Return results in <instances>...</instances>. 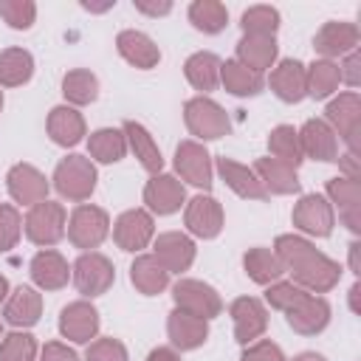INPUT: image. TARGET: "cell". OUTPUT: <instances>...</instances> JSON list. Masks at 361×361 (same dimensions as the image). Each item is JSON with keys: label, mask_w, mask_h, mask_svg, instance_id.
I'll return each instance as SVG.
<instances>
[{"label": "cell", "mask_w": 361, "mask_h": 361, "mask_svg": "<svg viewBox=\"0 0 361 361\" xmlns=\"http://www.w3.org/2000/svg\"><path fill=\"white\" fill-rule=\"evenodd\" d=\"M271 149H274V155H276V161H282V164H299L302 158V152H299V141H296V133L290 130V127H276L274 133H271Z\"/></svg>", "instance_id": "74e56055"}, {"label": "cell", "mask_w": 361, "mask_h": 361, "mask_svg": "<svg viewBox=\"0 0 361 361\" xmlns=\"http://www.w3.org/2000/svg\"><path fill=\"white\" fill-rule=\"evenodd\" d=\"M65 96L76 104L93 102L96 99V76L87 71H73L65 76Z\"/></svg>", "instance_id": "f35d334b"}, {"label": "cell", "mask_w": 361, "mask_h": 361, "mask_svg": "<svg viewBox=\"0 0 361 361\" xmlns=\"http://www.w3.org/2000/svg\"><path fill=\"white\" fill-rule=\"evenodd\" d=\"M305 79H307V85H310V93H313L316 99H322V96H327V93L338 85V68L330 65V62H316Z\"/></svg>", "instance_id": "ab89813d"}, {"label": "cell", "mask_w": 361, "mask_h": 361, "mask_svg": "<svg viewBox=\"0 0 361 361\" xmlns=\"http://www.w3.org/2000/svg\"><path fill=\"white\" fill-rule=\"evenodd\" d=\"M110 282H113V265L102 254H85L76 262V285L82 293L96 296V293L107 290Z\"/></svg>", "instance_id": "8992f818"}, {"label": "cell", "mask_w": 361, "mask_h": 361, "mask_svg": "<svg viewBox=\"0 0 361 361\" xmlns=\"http://www.w3.org/2000/svg\"><path fill=\"white\" fill-rule=\"evenodd\" d=\"M305 149L313 158L322 161H336V138L322 121H307L305 124Z\"/></svg>", "instance_id": "f1b7e54d"}, {"label": "cell", "mask_w": 361, "mask_h": 361, "mask_svg": "<svg viewBox=\"0 0 361 361\" xmlns=\"http://www.w3.org/2000/svg\"><path fill=\"white\" fill-rule=\"evenodd\" d=\"M293 220H296L305 231H310V234H327V231H330V223H333V214H330V209H327V203H324L322 197L310 195V197H305V200L296 206Z\"/></svg>", "instance_id": "9a60e30c"}, {"label": "cell", "mask_w": 361, "mask_h": 361, "mask_svg": "<svg viewBox=\"0 0 361 361\" xmlns=\"http://www.w3.org/2000/svg\"><path fill=\"white\" fill-rule=\"evenodd\" d=\"M175 302L183 305L197 319L214 316L220 310V302H217L214 290L206 288V285H200V282H178L175 285Z\"/></svg>", "instance_id": "52a82bcc"}, {"label": "cell", "mask_w": 361, "mask_h": 361, "mask_svg": "<svg viewBox=\"0 0 361 361\" xmlns=\"http://www.w3.org/2000/svg\"><path fill=\"white\" fill-rule=\"evenodd\" d=\"M305 293L302 290H296L293 285H276L274 290H268V299H271V305H276V307H285V310H290L299 299H302Z\"/></svg>", "instance_id": "f6af8a7d"}, {"label": "cell", "mask_w": 361, "mask_h": 361, "mask_svg": "<svg viewBox=\"0 0 361 361\" xmlns=\"http://www.w3.org/2000/svg\"><path fill=\"white\" fill-rule=\"evenodd\" d=\"M90 152H93L99 161H104V164L118 161V158L124 155V138H121V133H118V130H99V133H93V138H90Z\"/></svg>", "instance_id": "e575fe53"}, {"label": "cell", "mask_w": 361, "mask_h": 361, "mask_svg": "<svg viewBox=\"0 0 361 361\" xmlns=\"http://www.w3.org/2000/svg\"><path fill=\"white\" fill-rule=\"evenodd\" d=\"M178 169H180V175L189 180V183H195V186H209L212 183V169H209V155L197 147V144H192V141H186V144H180L178 147Z\"/></svg>", "instance_id": "9c48e42d"}, {"label": "cell", "mask_w": 361, "mask_h": 361, "mask_svg": "<svg viewBox=\"0 0 361 361\" xmlns=\"http://www.w3.org/2000/svg\"><path fill=\"white\" fill-rule=\"evenodd\" d=\"M169 336H172V341H175L178 347L189 350V347H197V344L206 338V324H203V319L178 310V313H172V319H169Z\"/></svg>", "instance_id": "7402d4cb"}, {"label": "cell", "mask_w": 361, "mask_h": 361, "mask_svg": "<svg viewBox=\"0 0 361 361\" xmlns=\"http://www.w3.org/2000/svg\"><path fill=\"white\" fill-rule=\"evenodd\" d=\"M257 169L262 172V178L271 183V189L274 192H293L299 183H296V175H293V169L288 166V164H282V161H276V158H262L259 164H257Z\"/></svg>", "instance_id": "836d02e7"}, {"label": "cell", "mask_w": 361, "mask_h": 361, "mask_svg": "<svg viewBox=\"0 0 361 361\" xmlns=\"http://www.w3.org/2000/svg\"><path fill=\"white\" fill-rule=\"evenodd\" d=\"M186 121H189V130L195 135H203V138H220L228 130V121H226L223 110L209 99L189 102L186 104Z\"/></svg>", "instance_id": "277c9868"}, {"label": "cell", "mask_w": 361, "mask_h": 361, "mask_svg": "<svg viewBox=\"0 0 361 361\" xmlns=\"http://www.w3.org/2000/svg\"><path fill=\"white\" fill-rule=\"evenodd\" d=\"M296 361H322V358H319V355H313V353H305V355H299Z\"/></svg>", "instance_id": "816d5d0a"}, {"label": "cell", "mask_w": 361, "mask_h": 361, "mask_svg": "<svg viewBox=\"0 0 361 361\" xmlns=\"http://www.w3.org/2000/svg\"><path fill=\"white\" fill-rule=\"evenodd\" d=\"M116 243L127 251H135V248H144L149 234H152V220L144 214V212H127L118 217L116 223Z\"/></svg>", "instance_id": "ba28073f"}, {"label": "cell", "mask_w": 361, "mask_h": 361, "mask_svg": "<svg viewBox=\"0 0 361 361\" xmlns=\"http://www.w3.org/2000/svg\"><path fill=\"white\" fill-rule=\"evenodd\" d=\"M62 333L68 336V338H73V341H87L93 333H96V327H99V319H96V310L90 307V305H85V302H76V305H71V307H65L62 310Z\"/></svg>", "instance_id": "30bf717a"}, {"label": "cell", "mask_w": 361, "mask_h": 361, "mask_svg": "<svg viewBox=\"0 0 361 361\" xmlns=\"http://www.w3.org/2000/svg\"><path fill=\"white\" fill-rule=\"evenodd\" d=\"M279 254L282 259L296 271V276L313 288H330L338 276V268L324 259L322 254H316L307 243L293 240V237H279Z\"/></svg>", "instance_id": "6da1fadb"}, {"label": "cell", "mask_w": 361, "mask_h": 361, "mask_svg": "<svg viewBox=\"0 0 361 361\" xmlns=\"http://www.w3.org/2000/svg\"><path fill=\"white\" fill-rule=\"evenodd\" d=\"M240 56H243V65L251 68V71H262L274 62L276 56V45H274V37H257V34H245V39L240 42Z\"/></svg>", "instance_id": "44dd1931"}, {"label": "cell", "mask_w": 361, "mask_h": 361, "mask_svg": "<svg viewBox=\"0 0 361 361\" xmlns=\"http://www.w3.org/2000/svg\"><path fill=\"white\" fill-rule=\"evenodd\" d=\"M220 68H223V82H226V87H228L231 93H237V96H248V93H257V90L262 87L259 73L251 71V68H245L243 62H226V65H220Z\"/></svg>", "instance_id": "484cf974"}, {"label": "cell", "mask_w": 361, "mask_h": 361, "mask_svg": "<svg viewBox=\"0 0 361 361\" xmlns=\"http://www.w3.org/2000/svg\"><path fill=\"white\" fill-rule=\"evenodd\" d=\"M0 14L6 17V23L11 28H28L34 23L37 8L28 0H6V3H0Z\"/></svg>", "instance_id": "b9f144b4"}, {"label": "cell", "mask_w": 361, "mask_h": 361, "mask_svg": "<svg viewBox=\"0 0 361 361\" xmlns=\"http://www.w3.org/2000/svg\"><path fill=\"white\" fill-rule=\"evenodd\" d=\"M37 316H39V296L31 288H20L6 307V319L11 324H34Z\"/></svg>", "instance_id": "4dcf8cb0"}, {"label": "cell", "mask_w": 361, "mask_h": 361, "mask_svg": "<svg viewBox=\"0 0 361 361\" xmlns=\"http://www.w3.org/2000/svg\"><path fill=\"white\" fill-rule=\"evenodd\" d=\"M217 73H220V62L214 54H195L186 62V76L200 90H212L217 85Z\"/></svg>", "instance_id": "83f0119b"}, {"label": "cell", "mask_w": 361, "mask_h": 361, "mask_svg": "<svg viewBox=\"0 0 361 361\" xmlns=\"http://www.w3.org/2000/svg\"><path fill=\"white\" fill-rule=\"evenodd\" d=\"M180 200H183V186H180L175 178L164 175V178L149 180V186H147V203H149L152 209H158L161 214L175 212V209L180 206Z\"/></svg>", "instance_id": "d6986e66"}, {"label": "cell", "mask_w": 361, "mask_h": 361, "mask_svg": "<svg viewBox=\"0 0 361 361\" xmlns=\"http://www.w3.org/2000/svg\"><path fill=\"white\" fill-rule=\"evenodd\" d=\"M243 361H282V355L274 344H257L254 350H248L243 355Z\"/></svg>", "instance_id": "7dc6e473"}, {"label": "cell", "mask_w": 361, "mask_h": 361, "mask_svg": "<svg viewBox=\"0 0 361 361\" xmlns=\"http://www.w3.org/2000/svg\"><path fill=\"white\" fill-rule=\"evenodd\" d=\"M87 361H127V353L118 341L113 338H102L87 350Z\"/></svg>", "instance_id": "7bdbcfd3"}, {"label": "cell", "mask_w": 361, "mask_h": 361, "mask_svg": "<svg viewBox=\"0 0 361 361\" xmlns=\"http://www.w3.org/2000/svg\"><path fill=\"white\" fill-rule=\"evenodd\" d=\"M149 361H178V355L169 353V350H152L149 353Z\"/></svg>", "instance_id": "f907efd6"}, {"label": "cell", "mask_w": 361, "mask_h": 361, "mask_svg": "<svg viewBox=\"0 0 361 361\" xmlns=\"http://www.w3.org/2000/svg\"><path fill=\"white\" fill-rule=\"evenodd\" d=\"M0 104H3V99H0Z\"/></svg>", "instance_id": "db71d44e"}, {"label": "cell", "mask_w": 361, "mask_h": 361, "mask_svg": "<svg viewBox=\"0 0 361 361\" xmlns=\"http://www.w3.org/2000/svg\"><path fill=\"white\" fill-rule=\"evenodd\" d=\"M231 313H234V322H237V338L240 341H248L257 333H262V327H265V310L259 307L257 299H237L234 307H231Z\"/></svg>", "instance_id": "ffe728a7"}, {"label": "cell", "mask_w": 361, "mask_h": 361, "mask_svg": "<svg viewBox=\"0 0 361 361\" xmlns=\"http://www.w3.org/2000/svg\"><path fill=\"white\" fill-rule=\"evenodd\" d=\"M8 189L23 203H42L45 197V178L31 166H14L8 175Z\"/></svg>", "instance_id": "4fadbf2b"}, {"label": "cell", "mask_w": 361, "mask_h": 361, "mask_svg": "<svg viewBox=\"0 0 361 361\" xmlns=\"http://www.w3.org/2000/svg\"><path fill=\"white\" fill-rule=\"evenodd\" d=\"M31 276L37 285L54 290V288H62L68 282V265L56 251H42L31 262Z\"/></svg>", "instance_id": "5bb4252c"}, {"label": "cell", "mask_w": 361, "mask_h": 361, "mask_svg": "<svg viewBox=\"0 0 361 361\" xmlns=\"http://www.w3.org/2000/svg\"><path fill=\"white\" fill-rule=\"evenodd\" d=\"M220 172H223V178L228 180V186L237 192V195H243V197H265V189L259 186V180H254V175L245 169V166H240V164H234V161H220Z\"/></svg>", "instance_id": "f546056e"}, {"label": "cell", "mask_w": 361, "mask_h": 361, "mask_svg": "<svg viewBox=\"0 0 361 361\" xmlns=\"http://www.w3.org/2000/svg\"><path fill=\"white\" fill-rule=\"evenodd\" d=\"M42 361H76V355L71 350H65L62 344H48Z\"/></svg>", "instance_id": "c3c4849f"}, {"label": "cell", "mask_w": 361, "mask_h": 361, "mask_svg": "<svg viewBox=\"0 0 361 361\" xmlns=\"http://www.w3.org/2000/svg\"><path fill=\"white\" fill-rule=\"evenodd\" d=\"M138 8H141V11H147V14H166V11H169V3H158V6L138 3Z\"/></svg>", "instance_id": "681fc988"}, {"label": "cell", "mask_w": 361, "mask_h": 361, "mask_svg": "<svg viewBox=\"0 0 361 361\" xmlns=\"http://www.w3.org/2000/svg\"><path fill=\"white\" fill-rule=\"evenodd\" d=\"M189 17H192V23H195L200 31H206V34H217V31L226 25L228 11H226L223 3H214V0H197V3H192Z\"/></svg>", "instance_id": "4316f807"}, {"label": "cell", "mask_w": 361, "mask_h": 361, "mask_svg": "<svg viewBox=\"0 0 361 361\" xmlns=\"http://www.w3.org/2000/svg\"><path fill=\"white\" fill-rule=\"evenodd\" d=\"M118 51L127 62L138 65V68H152L158 62V48L152 45V39L141 31H124L118 34Z\"/></svg>", "instance_id": "7c38bea8"}, {"label": "cell", "mask_w": 361, "mask_h": 361, "mask_svg": "<svg viewBox=\"0 0 361 361\" xmlns=\"http://www.w3.org/2000/svg\"><path fill=\"white\" fill-rule=\"evenodd\" d=\"M279 14L271 6H254L243 14V28L245 34H257V37H271L276 31Z\"/></svg>", "instance_id": "d590c367"}, {"label": "cell", "mask_w": 361, "mask_h": 361, "mask_svg": "<svg viewBox=\"0 0 361 361\" xmlns=\"http://www.w3.org/2000/svg\"><path fill=\"white\" fill-rule=\"evenodd\" d=\"M31 54L23 48H8L0 54V82L3 85H20L31 76Z\"/></svg>", "instance_id": "d4e9b609"}, {"label": "cell", "mask_w": 361, "mask_h": 361, "mask_svg": "<svg viewBox=\"0 0 361 361\" xmlns=\"http://www.w3.org/2000/svg\"><path fill=\"white\" fill-rule=\"evenodd\" d=\"M65 220V212H62V206H56V203H37L34 209H31V214H28V226H25V231H28V237L34 240V243H39V245H51V243H56L59 237H62V223Z\"/></svg>", "instance_id": "3957f363"}, {"label": "cell", "mask_w": 361, "mask_h": 361, "mask_svg": "<svg viewBox=\"0 0 361 361\" xmlns=\"http://www.w3.org/2000/svg\"><path fill=\"white\" fill-rule=\"evenodd\" d=\"M288 313H290L288 322H290L296 330H302V333H316V330H322V327L327 324V305H324L322 299H307V296H302Z\"/></svg>", "instance_id": "e0dca14e"}, {"label": "cell", "mask_w": 361, "mask_h": 361, "mask_svg": "<svg viewBox=\"0 0 361 361\" xmlns=\"http://www.w3.org/2000/svg\"><path fill=\"white\" fill-rule=\"evenodd\" d=\"M3 296H6V279L0 276V299H3Z\"/></svg>", "instance_id": "f5cc1de1"}, {"label": "cell", "mask_w": 361, "mask_h": 361, "mask_svg": "<svg viewBox=\"0 0 361 361\" xmlns=\"http://www.w3.org/2000/svg\"><path fill=\"white\" fill-rule=\"evenodd\" d=\"M93 183H96V172L82 155L65 158L59 164V169H56V189L71 200L87 197L93 192Z\"/></svg>", "instance_id": "7a4b0ae2"}, {"label": "cell", "mask_w": 361, "mask_h": 361, "mask_svg": "<svg viewBox=\"0 0 361 361\" xmlns=\"http://www.w3.org/2000/svg\"><path fill=\"white\" fill-rule=\"evenodd\" d=\"M245 268L257 282H268L282 274V262L276 257H271V251H265V248H254L251 254H245Z\"/></svg>", "instance_id": "8d00e7d4"}, {"label": "cell", "mask_w": 361, "mask_h": 361, "mask_svg": "<svg viewBox=\"0 0 361 361\" xmlns=\"http://www.w3.org/2000/svg\"><path fill=\"white\" fill-rule=\"evenodd\" d=\"M330 195L338 200V203H344V206H353L355 203V183H347V180H333L330 183Z\"/></svg>", "instance_id": "bcb514c9"}, {"label": "cell", "mask_w": 361, "mask_h": 361, "mask_svg": "<svg viewBox=\"0 0 361 361\" xmlns=\"http://www.w3.org/2000/svg\"><path fill=\"white\" fill-rule=\"evenodd\" d=\"M48 130H51V138H54L56 144H76V141L82 138L85 124H82V116H79L76 110H71V107H56V110L51 113V118H48Z\"/></svg>", "instance_id": "603a6c76"}, {"label": "cell", "mask_w": 361, "mask_h": 361, "mask_svg": "<svg viewBox=\"0 0 361 361\" xmlns=\"http://www.w3.org/2000/svg\"><path fill=\"white\" fill-rule=\"evenodd\" d=\"M155 248H158V259L169 271H183L192 262V254H195L192 243L186 237H180V234H164Z\"/></svg>", "instance_id": "cb8c5ba5"}, {"label": "cell", "mask_w": 361, "mask_h": 361, "mask_svg": "<svg viewBox=\"0 0 361 361\" xmlns=\"http://www.w3.org/2000/svg\"><path fill=\"white\" fill-rule=\"evenodd\" d=\"M133 282L135 288H141L144 293H158L166 285V271L158 265L155 257H141L133 265Z\"/></svg>", "instance_id": "d6a6232c"}, {"label": "cell", "mask_w": 361, "mask_h": 361, "mask_svg": "<svg viewBox=\"0 0 361 361\" xmlns=\"http://www.w3.org/2000/svg\"><path fill=\"white\" fill-rule=\"evenodd\" d=\"M186 223L195 234L214 237L220 231V206L212 197H195L189 212H186Z\"/></svg>", "instance_id": "2e32d148"}, {"label": "cell", "mask_w": 361, "mask_h": 361, "mask_svg": "<svg viewBox=\"0 0 361 361\" xmlns=\"http://www.w3.org/2000/svg\"><path fill=\"white\" fill-rule=\"evenodd\" d=\"M358 39V31L355 25L350 23H327L319 34H316V51L333 56V54H341V51H350Z\"/></svg>", "instance_id": "ac0fdd59"}, {"label": "cell", "mask_w": 361, "mask_h": 361, "mask_svg": "<svg viewBox=\"0 0 361 361\" xmlns=\"http://www.w3.org/2000/svg\"><path fill=\"white\" fill-rule=\"evenodd\" d=\"M124 130H127V135H130V141H133V149H135V155L141 158V164H144L149 172H158L161 164H164V158H161L158 147L152 144V138L147 135V130H144L141 124H135V121H127Z\"/></svg>", "instance_id": "1f68e13d"}, {"label": "cell", "mask_w": 361, "mask_h": 361, "mask_svg": "<svg viewBox=\"0 0 361 361\" xmlns=\"http://www.w3.org/2000/svg\"><path fill=\"white\" fill-rule=\"evenodd\" d=\"M271 85H274V90H276V96H279V99H285V102H299V99L305 96L307 79H305V71H302V65H299V62L285 59V62L274 71Z\"/></svg>", "instance_id": "8fae6325"}, {"label": "cell", "mask_w": 361, "mask_h": 361, "mask_svg": "<svg viewBox=\"0 0 361 361\" xmlns=\"http://www.w3.org/2000/svg\"><path fill=\"white\" fill-rule=\"evenodd\" d=\"M0 361H34V338L14 333L0 344Z\"/></svg>", "instance_id": "60d3db41"}, {"label": "cell", "mask_w": 361, "mask_h": 361, "mask_svg": "<svg viewBox=\"0 0 361 361\" xmlns=\"http://www.w3.org/2000/svg\"><path fill=\"white\" fill-rule=\"evenodd\" d=\"M107 234V217L102 209H93V206H79L73 212V220H71V240L82 248H93L104 240Z\"/></svg>", "instance_id": "5b68a950"}, {"label": "cell", "mask_w": 361, "mask_h": 361, "mask_svg": "<svg viewBox=\"0 0 361 361\" xmlns=\"http://www.w3.org/2000/svg\"><path fill=\"white\" fill-rule=\"evenodd\" d=\"M20 231V217L11 206H0V251H6L8 245H14Z\"/></svg>", "instance_id": "ee69618b"}]
</instances>
